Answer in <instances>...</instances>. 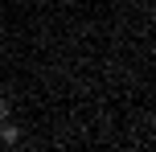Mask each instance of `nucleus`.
Instances as JSON below:
<instances>
[{"label": "nucleus", "instance_id": "2", "mask_svg": "<svg viewBox=\"0 0 156 152\" xmlns=\"http://www.w3.org/2000/svg\"><path fill=\"white\" fill-rule=\"evenodd\" d=\"M0 119H8V99H0Z\"/></svg>", "mask_w": 156, "mask_h": 152}, {"label": "nucleus", "instance_id": "1", "mask_svg": "<svg viewBox=\"0 0 156 152\" xmlns=\"http://www.w3.org/2000/svg\"><path fill=\"white\" fill-rule=\"evenodd\" d=\"M16 136H21V132H16L12 123H4V119H0V140H4V144H16Z\"/></svg>", "mask_w": 156, "mask_h": 152}]
</instances>
